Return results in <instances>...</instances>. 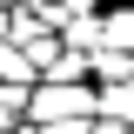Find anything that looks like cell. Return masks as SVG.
<instances>
[{"mask_svg": "<svg viewBox=\"0 0 134 134\" xmlns=\"http://www.w3.org/2000/svg\"><path fill=\"white\" fill-rule=\"evenodd\" d=\"M0 47H14V14H0Z\"/></svg>", "mask_w": 134, "mask_h": 134, "instance_id": "ba28073f", "label": "cell"}, {"mask_svg": "<svg viewBox=\"0 0 134 134\" xmlns=\"http://www.w3.org/2000/svg\"><path fill=\"white\" fill-rule=\"evenodd\" d=\"M87 134H134V127H121V121H94Z\"/></svg>", "mask_w": 134, "mask_h": 134, "instance_id": "52a82bcc", "label": "cell"}, {"mask_svg": "<svg viewBox=\"0 0 134 134\" xmlns=\"http://www.w3.org/2000/svg\"><path fill=\"white\" fill-rule=\"evenodd\" d=\"M34 14H40L47 34H67L81 14H100V0H34Z\"/></svg>", "mask_w": 134, "mask_h": 134, "instance_id": "7a4b0ae2", "label": "cell"}, {"mask_svg": "<svg viewBox=\"0 0 134 134\" xmlns=\"http://www.w3.org/2000/svg\"><path fill=\"white\" fill-rule=\"evenodd\" d=\"M94 87H100V94H114V87H134V54L100 47V54H94Z\"/></svg>", "mask_w": 134, "mask_h": 134, "instance_id": "3957f363", "label": "cell"}, {"mask_svg": "<svg viewBox=\"0 0 134 134\" xmlns=\"http://www.w3.org/2000/svg\"><path fill=\"white\" fill-rule=\"evenodd\" d=\"M100 47H114V54H134V7H100Z\"/></svg>", "mask_w": 134, "mask_h": 134, "instance_id": "277c9868", "label": "cell"}, {"mask_svg": "<svg viewBox=\"0 0 134 134\" xmlns=\"http://www.w3.org/2000/svg\"><path fill=\"white\" fill-rule=\"evenodd\" d=\"M0 87H40V74L27 67L20 47H0Z\"/></svg>", "mask_w": 134, "mask_h": 134, "instance_id": "8992f818", "label": "cell"}, {"mask_svg": "<svg viewBox=\"0 0 134 134\" xmlns=\"http://www.w3.org/2000/svg\"><path fill=\"white\" fill-rule=\"evenodd\" d=\"M100 7H134V0H100Z\"/></svg>", "mask_w": 134, "mask_h": 134, "instance_id": "8fae6325", "label": "cell"}, {"mask_svg": "<svg viewBox=\"0 0 134 134\" xmlns=\"http://www.w3.org/2000/svg\"><path fill=\"white\" fill-rule=\"evenodd\" d=\"M27 121H34V127H74V121H100V87H54V81H40V87H34Z\"/></svg>", "mask_w": 134, "mask_h": 134, "instance_id": "6da1fadb", "label": "cell"}, {"mask_svg": "<svg viewBox=\"0 0 134 134\" xmlns=\"http://www.w3.org/2000/svg\"><path fill=\"white\" fill-rule=\"evenodd\" d=\"M14 7H20V0H0V14H14Z\"/></svg>", "mask_w": 134, "mask_h": 134, "instance_id": "30bf717a", "label": "cell"}, {"mask_svg": "<svg viewBox=\"0 0 134 134\" xmlns=\"http://www.w3.org/2000/svg\"><path fill=\"white\" fill-rule=\"evenodd\" d=\"M20 54H27V67L40 74V81H47V74H54V60L67 54V40H60V34H34V40H27Z\"/></svg>", "mask_w": 134, "mask_h": 134, "instance_id": "5b68a950", "label": "cell"}, {"mask_svg": "<svg viewBox=\"0 0 134 134\" xmlns=\"http://www.w3.org/2000/svg\"><path fill=\"white\" fill-rule=\"evenodd\" d=\"M14 134H47V127H34V121H20V127H14Z\"/></svg>", "mask_w": 134, "mask_h": 134, "instance_id": "9c48e42d", "label": "cell"}]
</instances>
